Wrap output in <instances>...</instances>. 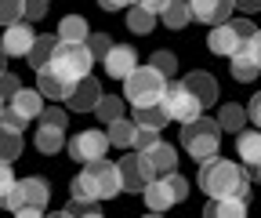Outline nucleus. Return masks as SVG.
Here are the masks:
<instances>
[{
    "instance_id": "1",
    "label": "nucleus",
    "mask_w": 261,
    "mask_h": 218,
    "mask_svg": "<svg viewBox=\"0 0 261 218\" xmlns=\"http://www.w3.org/2000/svg\"><path fill=\"white\" fill-rule=\"evenodd\" d=\"M196 182L207 197H250V167L236 160H221V153L200 164Z\"/></svg>"
},
{
    "instance_id": "2",
    "label": "nucleus",
    "mask_w": 261,
    "mask_h": 218,
    "mask_svg": "<svg viewBox=\"0 0 261 218\" xmlns=\"http://www.w3.org/2000/svg\"><path fill=\"white\" fill-rule=\"evenodd\" d=\"M123 193V182H120V164L113 160H91V164H80V175L69 182V197H80V200H113Z\"/></svg>"
},
{
    "instance_id": "3",
    "label": "nucleus",
    "mask_w": 261,
    "mask_h": 218,
    "mask_svg": "<svg viewBox=\"0 0 261 218\" xmlns=\"http://www.w3.org/2000/svg\"><path fill=\"white\" fill-rule=\"evenodd\" d=\"M167 87H171L167 73L156 69L149 62V66H135L123 77V99L130 102V109H135V106H152V102L167 99Z\"/></svg>"
},
{
    "instance_id": "4",
    "label": "nucleus",
    "mask_w": 261,
    "mask_h": 218,
    "mask_svg": "<svg viewBox=\"0 0 261 218\" xmlns=\"http://www.w3.org/2000/svg\"><path fill=\"white\" fill-rule=\"evenodd\" d=\"M47 200H51V185H47V178H18L15 185H11V193L0 200L11 214H22V218H33V214H44V207H47Z\"/></svg>"
},
{
    "instance_id": "5",
    "label": "nucleus",
    "mask_w": 261,
    "mask_h": 218,
    "mask_svg": "<svg viewBox=\"0 0 261 218\" xmlns=\"http://www.w3.org/2000/svg\"><path fill=\"white\" fill-rule=\"evenodd\" d=\"M218 142H221V124L218 120H207V116H196L189 124H181V146L192 160H211L218 153Z\"/></svg>"
},
{
    "instance_id": "6",
    "label": "nucleus",
    "mask_w": 261,
    "mask_h": 218,
    "mask_svg": "<svg viewBox=\"0 0 261 218\" xmlns=\"http://www.w3.org/2000/svg\"><path fill=\"white\" fill-rule=\"evenodd\" d=\"M254 22H250V15H240V18H228V22H218V26H211V37H207V47L214 51V55H225V58H232L250 37H254Z\"/></svg>"
},
{
    "instance_id": "7",
    "label": "nucleus",
    "mask_w": 261,
    "mask_h": 218,
    "mask_svg": "<svg viewBox=\"0 0 261 218\" xmlns=\"http://www.w3.org/2000/svg\"><path fill=\"white\" fill-rule=\"evenodd\" d=\"M142 197H145V207L149 211H171L174 204H181L189 197V178H181L178 171L160 175V178H149V185H145Z\"/></svg>"
},
{
    "instance_id": "8",
    "label": "nucleus",
    "mask_w": 261,
    "mask_h": 218,
    "mask_svg": "<svg viewBox=\"0 0 261 218\" xmlns=\"http://www.w3.org/2000/svg\"><path fill=\"white\" fill-rule=\"evenodd\" d=\"M91 51H87V44H65V40H58V47H55V55H51V62H47V69H55V73H62L65 80H80V77H87L91 73Z\"/></svg>"
},
{
    "instance_id": "9",
    "label": "nucleus",
    "mask_w": 261,
    "mask_h": 218,
    "mask_svg": "<svg viewBox=\"0 0 261 218\" xmlns=\"http://www.w3.org/2000/svg\"><path fill=\"white\" fill-rule=\"evenodd\" d=\"M163 106H167L171 120H178V124H189V120H196V116H203V109H207L200 99H196V91H192L185 80H174V84L167 87Z\"/></svg>"
},
{
    "instance_id": "10",
    "label": "nucleus",
    "mask_w": 261,
    "mask_h": 218,
    "mask_svg": "<svg viewBox=\"0 0 261 218\" xmlns=\"http://www.w3.org/2000/svg\"><path fill=\"white\" fill-rule=\"evenodd\" d=\"M109 146H113V142H109V131L87 128V131H76L73 142L65 146V149H69V157H73L76 164H91V160H102Z\"/></svg>"
},
{
    "instance_id": "11",
    "label": "nucleus",
    "mask_w": 261,
    "mask_h": 218,
    "mask_svg": "<svg viewBox=\"0 0 261 218\" xmlns=\"http://www.w3.org/2000/svg\"><path fill=\"white\" fill-rule=\"evenodd\" d=\"M138 157H142V164H145V171H149V178H160V175H171L174 167H178V153H174V146H167V142H152V146H145V149H138Z\"/></svg>"
},
{
    "instance_id": "12",
    "label": "nucleus",
    "mask_w": 261,
    "mask_h": 218,
    "mask_svg": "<svg viewBox=\"0 0 261 218\" xmlns=\"http://www.w3.org/2000/svg\"><path fill=\"white\" fill-rule=\"evenodd\" d=\"M33 40H37V33H33L29 18H18V22H11V26H4L0 47H4V55H8V58H25V55H29V47H33Z\"/></svg>"
},
{
    "instance_id": "13",
    "label": "nucleus",
    "mask_w": 261,
    "mask_h": 218,
    "mask_svg": "<svg viewBox=\"0 0 261 218\" xmlns=\"http://www.w3.org/2000/svg\"><path fill=\"white\" fill-rule=\"evenodd\" d=\"M192 8V18L203 22V26H218V22H228L236 11V0H189Z\"/></svg>"
},
{
    "instance_id": "14",
    "label": "nucleus",
    "mask_w": 261,
    "mask_h": 218,
    "mask_svg": "<svg viewBox=\"0 0 261 218\" xmlns=\"http://www.w3.org/2000/svg\"><path fill=\"white\" fill-rule=\"evenodd\" d=\"M135 66H138V51L130 47V44H113L109 55L102 58V69H106V77H113V80H123Z\"/></svg>"
},
{
    "instance_id": "15",
    "label": "nucleus",
    "mask_w": 261,
    "mask_h": 218,
    "mask_svg": "<svg viewBox=\"0 0 261 218\" xmlns=\"http://www.w3.org/2000/svg\"><path fill=\"white\" fill-rule=\"evenodd\" d=\"M65 102H69V109H73V113H94V106L102 102V87H98V80L87 73V77H80V80H76L73 95L65 99Z\"/></svg>"
},
{
    "instance_id": "16",
    "label": "nucleus",
    "mask_w": 261,
    "mask_h": 218,
    "mask_svg": "<svg viewBox=\"0 0 261 218\" xmlns=\"http://www.w3.org/2000/svg\"><path fill=\"white\" fill-rule=\"evenodd\" d=\"M120 164V182H123V193H145V185H149V171L138 157V149H135V157H123L116 160Z\"/></svg>"
},
{
    "instance_id": "17",
    "label": "nucleus",
    "mask_w": 261,
    "mask_h": 218,
    "mask_svg": "<svg viewBox=\"0 0 261 218\" xmlns=\"http://www.w3.org/2000/svg\"><path fill=\"white\" fill-rule=\"evenodd\" d=\"M37 87L44 91V99H51V102H65V99H69L73 95V80H65L62 73H55V69H37Z\"/></svg>"
},
{
    "instance_id": "18",
    "label": "nucleus",
    "mask_w": 261,
    "mask_h": 218,
    "mask_svg": "<svg viewBox=\"0 0 261 218\" xmlns=\"http://www.w3.org/2000/svg\"><path fill=\"white\" fill-rule=\"evenodd\" d=\"M250 197H211L207 200V218H243Z\"/></svg>"
},
{
    "instance_id": "19",
    "label": "nucleus",
    "mask_w": 261,
    "mask_h": 218,
    "mask_svg": "<svg viewBox=\"0 0 261 218\" xmlns=\"http://www.w3.org/2000/svg\"><path fill=\"white\" fill-rule=\"evenodd\" d=\"M33 146H37L40 153H62L65 149V128H58V124H47V120H40V128L33 131Z\"/></svg>"
},
{
    "instance_id": "20",
    "label": "nucleus",
    "mask_w": 261,
    "mask_h": 218,
    "mask_svg": "<svg viewBox=\"0 0 261 218\" xmlns=\"http://www.w3.org/2000/svg\"><path fill=\"white\" fill-rule=\"evenodd\" d=\"M8 106L11 109H18L25 120H37L40 113H44V91L37 87V91H29V87H18L15 95L8 99Z\"/></svg>"
},
{
    "instance_id": "21",
    "label": "nucleus",
    "mask_w": 261,
    "mask_h": 218,
    "mask_svg": "<svg viewBox=\"0 0 261 218\" xmlns=\"http://www.w3.org/2000/svg\"><path fill=\"white\" fill-rule=\"evenodd\" d=\"M228 62H232V77H236L240 84H250V80H257V77H261V62L250 55V47H247V44H243L232 58H228Z\"/></svg>"
},
{
    "instance_id": "22",
    "label": "nucleus",
    "mask_w": 261,
    "mask_h": 218,
    "mask_svg": "<svg viewBox=\"0 0 261 218\" xmlns=\"http://www.w3.org/2000/svg\"><path fill=\"white\" fill-rule=\"evenodd\" d=\"M185 84L196 91V99H200L203 106H218V80H214L211 73H203V69H192V73L185 77Z\"/></svg>"
},
{
    "instance_id": "23",
    "label": "nucleus",
    "mask_w": 261,
    "mask_h": 218,
    "mask_svg": "<svg viewBox=\"0 0 261 218\" xmlns=\"http://www.w3.org/2000/svg\"><path fill=\"white\" fill-rule=\"evenodd\" d=\"M236 153H240V160L254 171L257 164H261V131H240L236 135Z\"/></svg>"
},
{
    "instance_id": "24",
    "label": "nucleus",
    "mask_w": 261,
    "mask_h": 218,
    "mask_svg": "<svg viewBox=\"0 0 261 218\" xmlns=\"http://www.w3.org/2000/svg\"><path fill=\"white\" fill-rule=\"evenodd\" d=\"M127 29H130V33H138V37H149L152 33V29H156V11H149V8H142V4H130L127 8Z\"/></svg>"
},
{
    "instance_id": "25",
    "label": "nucleus",
    "mask_w": 261,
    "mask_h": 218,
    "mask_svg": "<svg viewBox=\"0 0 261 218\" xmlns=\"http://www.w3.org/2000/svg\"><path fill=\"white\" fill-rule=\"evenodd\" d=\"M87 37H91V29H87L84 15H65L58 22V40H65V44H87Z\"/></svg>"
},
{
    "instance_id": "26",
    "label": "nucleus",
    "mask_w": 261,
    "mask_h": 218,
    "mask_svg": "<svg viewBox=\"0 0 261 218\" xmlns=\"http://www.w3.org/2000/svg\"><path fill=\"white\" fill-rule=\"evenodd\" d=\"M109 128V142L116 146V149H135V138H138V120H113V124H106Z\"/></svg>"
},
{
    "instance_id": "27",
    "label": "nucleus",
    "mask_w": 261,
    "mask_h": 218,
    "mask_svg": "<svg viewBox=\"0 0 261 218\" xmlns=\"http://www.w3.org/2000/svg\"><path fill=\"white\" fill-rule=\"evenodd\" d=\"M55 47H58V33H55V37H51V33H44V37L33 40V47H29L25 62H29L33 69H44L47 62H51V55H55Z\"/></svg>"
},
{
    "instance_id": "28",
    "label": "nucleus",
    "mask_w": 261,
    "mask_h": 218,
    "mask_svg": "<svg viewBox=\"0 0 261 218\" xmlns=\"http://www.w3.org/2000/svg\"><path fill=\"white\" fill-rule=\"evenodd\" d=\"M247 120H250V113L243 109V106H236V102H225L221 109H218V124H221V131H243L247 128Z\"/></svg>"
},
{
    "instance_id": "29",
    "label": "nucleus",
    "mask_w": 261,
    "mask_h": 218,
    "mask_svg": "<svg viewBox=\"0 0 261 218\" xmlns=\"http://www.w3.org/2000/svg\"><path fill=\"white\" fill-rule=\"evenodd\" d=\"M135 120L138 124H145V128H167L171 124V113H167V106L163 102H152V106H135Z\"/></svg>"
},
{
    "instance_id": "30",
    "label": "nucleus",
    "mask_w": 261,
    "mask_h": 218,
    "mask_svg": "<svg viewBox=\"0 0 261 218\" xmlns=\"http://www.w3.org/2000/svg\"><path fill=\"white\" fill-rule=\"evenodd\" d=\"M189 18H192L189 0H171V4L163 8V15H160V22L167 26V29H185V26H189Z\"/></svg>"
},
{
    "instance_id": "31",
    "label": "nucleus",
    "mask_w": 261,
    "mask_h": 218,
    "mask_svg": "<svg viewBox=\"0 0 261 218\" xmlns=\"http://www.w3.org/2000/svg\"><path fill=\"white\" fill-rule=\"evenodd\" d=\"M18 153H22V131H11L0 124V160H18Z\"/></svg>"
},
{
    "instance_id": "32",
    "label": "nucleus",
    "mask_w": 261,
    "mask_h": 218,
    "mask_svg": "<svg viewBox=\"0 0 261 218\" xmlns=\"http://www.w3.org/2000/svg\"><path fill=\"white\" fill-rule=\"evenodd\" d=\"M123 102H127V99H116V95H102V102L94 106L98 120H102V124H113V120H120V116H123Z\"/></svg>"
},
{
    "instance_id": "33",
    "label": "nucleus",
    "mask_w": 261,
    "mask_h": 218,
    "mask_svg": "<svg viewBox=\"0 0 261 218\" xmlns=\"http://www.w3.org/2000/svg\"><path fill=\"white\" fill-rule=\"evenodd\" d=\"M25 18V0H0V26H11Z\"/></svg>"
},
{
    "instance_id": "34",
    "label": "nucleus",
    "mask_w": 261,
    "mask_h": 218,
    "mask_svg": "<svg viewBox=\"0 0 261 218\" xmlns=\"http://www.w3.org/2000/svg\"><path fill=\"white\" fill-rule=\"evenodd\" d=\"M109 47H113V37H109V33H91V37H87V51H91L94 62H102V58L109 55Z\"/></svg>"
},
{
    "instance_id": "35",
    "label": "nucleus",
    "mask_w": 261,
    "mask_h": 218,
    "mask_svg": "<svg viewBox=\"0 0 261 218\" xmlns=\"http://www.w3.org/2000/svg\"><path fill=\"white\" fill-rule=\"evenodd\" d=\"M0 124H4V128H11V131H25V116L18 113V109H11V106H4V113H0Z\"/></svg>"
},
{
    "instance_id": "36",
    "label": "nucleus",
    "mask_w": 261,
    "mask_h": 218,
    "mask_svg": "<svg viewBox=\"0 0 261 218\" xmlns=\"http://www.w3.org/2000/svg\"><path fill=\"white\" fill-rule=\"evenodd\" d=\"M152 66L171 77V73H178V58H174L171 51H152Z\"/></svg>"
},
{
    "instance_id": "37",
    "label": "nucleus",
    "mask_w": 261,
    "mask_h": 218,
    "mask_svg": "<svg viewBox=\"0 0 261 218\" xmlns=\"http://www.w3.org/2000/svg\"><path fill=\"white\" fill-rule=\"evenodd\" d=\"M152 142H160V128H145V124H138L135 149H145V146H152Z\"/></svg>"
},
{
    "instance_id": "38",
    "label": "nucleus",
    "mask_w": 261,
    "mask_h": 218,
    "mask_svg": "<svg viewBox=\"0 0 261 218\" xmlns=\"http://www.w3.org/2000/svg\"><path fill=\"white\" fill-rule=\"evenodd\" d=\"M40 120H47V124H58V128H65V124H69V116H65V109H62V106H44Z\"/></svg>"
},
{
    "instance_id": "39",
    "label": "nucleus",
    "mask_w": 261,
    "mask_h": 218,
    "mask_svg": "<svg viewBox=\"0 0 261 218\" xmlns=\"http://www.w3.org/2000/svg\"><path fill=\"white\" fill-rule=\"evenodd\" d=\"M11 185H15V175H11V164L8 160H0V200H4L11 193Z\"/></svg>"
},
{
    "instance_id": "40",
    "label": "nucleus",
    "mask_w": 261,
    "mask_h": 218,
    "mask_svg": "<svg viewBox=\"0 0 261 218\" xmlns=\"http://www.w3.org/2000/svg\"><path fill=\"white\" fill-rule=\"evenodd\" d=\"M47 15V0H25V18L29 22H40Z\"/></svg>"
},
{
    "instance_id": "41",
    "label": "nucleus",
    "mask_w": 261,
    "mask_h": 218,
    "mask_svg": "<svg viewBox=\"0 0 261 218\" xmlns=\"http://www.w3.org/2000/svg\"><path fill=\"white\" fill-rule=\"evenodd\" d=\"M18 87H22L18 84V73H0V95H4V99H11Z\"/></svg>"
},
{
    "instance_id": "42",
    "label": "nucleus",
    "mask_w": 261,
    "mask_h": 218,
    "mask_svg": "<svg viewBox=\"0 0 261 218\" xmlns=\"http://www.w3.org/2000/svg\"><path fill=\"white\" fill-rule=\"evenodd\" d=\"M130 4H135V0H98V8H102V11H127Z\"/></svg>"
},
{
    "instance_id": "43",
    "label": "nucleus",
    "mask_w": 261,
    "mask_h": 218,
    "mask_svg": "<svg viewBox=\"0 0 261 218\" xmlns=\"http://www.w3.org/2000/svg\"><path fill=\"white\" fill-rule=\"evenodd\" d=\"M247 113H250V120L257 124V128H261V91H257V95L250 99V106H247Z\"/></svg>"
},
{
    "instance_id": "44",
    "label": "nucleus",
    "mask_w": 261,
    "mask_h": 218,
    "mask_svg": "<svg viewBox=\"0 0 261 218\" xmlns=\"http://www.w3.org/2000/svg\"><path fill=\"white\" fill-rule=\"evenodd\" d=\"M135 4H142V8H149V11H156V15H163V8L171 4V0H135Z\"/></svg>"
},
{
    "instance_id": "45",
    "label": "nucleus",
    "mask_w": 261,
    "mask_h": 218,
    "mask_svg": "<svg viewBox=\"0 0 261 218\" xmlns=\"http://www.w3.org/2000/svg\"><path fill=\"white\" fill-rule=\"evenodd\" d=\"M247 47H250V55H254V58L261 62V29H254V37L247 40Z\"/></svg>"
},
{
    "instance_id": "46",
    "label": "nucleus",
    "mask_w": 261,
    "mask_h": 218,
    "mask_svg": "<svg viewBox=\"0 0 261 218\" xmlns=\"http://www.w3.org/2000/svg\"><path fill=\"white\" fill-rule=\"evenodd\" d=\"M236 8L247 11V15H254V11H261V0H236Z\"/></svg>"
},
{
    "instance_id": "47",
    "label": "nucleus",
    "mask_w": 261,
    "mask_h": 218,
    "mask_svg": "<svg viewBox=\"0 0 261 218\" xmlns=\"http://www.w3.org/2000/svg\"><path fill=\"white\" fill-rule=\"evenodd\" d=\"M4 62H8V55H4V47H0V73H4Z\"/></svg>"
},
{
    "instance_id": "48",
    "label": "nucleus",
    "mask_w": 261,
    "mask_h": 218,
    "mask_svg": "<svg viewBox=\"0 0 261 218\" xmlns=\"http://www.w3.org/2000/svg\"><path fill=\"white\" fill-rule=\"evenodd\" d=\"M250 175H254V178H257V182H261V164H257V167H254V171H250Z\"/></svg>"
},
{
    "instance_id": "49",
    "label": "nucleus",
    "mask_w": 261,
    "mask_h": 218,
    "mask_svg": "<svg viewBox=\"0 0 261 218\" xmlns=\"http://www.w3.org/2000/svg\"><path fill=\"white\" fill-rule=\"evenodd\" d=\"M4 106H8V99H4V95H0V113H4Z\"/></svg>"
}]
</instances>
